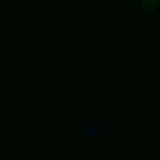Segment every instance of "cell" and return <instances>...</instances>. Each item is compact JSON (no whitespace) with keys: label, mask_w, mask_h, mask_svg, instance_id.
I'll return each instance as SVG.
<instances>
[{"label":"cell","mask_w":160,"mask_h":160,"mask_svg":"<svg viewBox=\"0 0 160 160\" xmlns=\"http://www.w3.org/2000/svg\"><path fill=\"white\" fill-rule=\"evenodd\" d=\"M158 2L160 0H139V4H141V9L145 13H154L158 9Z\"/></svg>","instance_id":"obj_1"}]
</instances>
